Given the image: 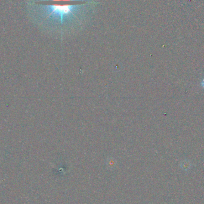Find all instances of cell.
I'll use <instances>...</instances> for the list:
<instances>
[{
  "mask_svg": "<svg viewBox=\"0 0 204 204\" xmlns=\"http://www.w3.org/2000/svg\"><path fill=\"white\" fill-rule=\"evenodd\" d=\"M99 1L85 3L40 4L39 19L50 31L61 37L82 31L90 25L99 6Z\"/></svg>",
  "mask_w": 204,
  "mask_h": 204,
  "instance_id": "6da1fadb",
  "label": "cell"
},
{
  "mask_svg": "<svg viewBox=\"0 0 204 204\" xmlns=\"http://www.w3.org/2000/svg\"><path fill=\"white\" fill-rule=\"evenodd\" d=\"M201 86L204 89V78L202 80L201 82Z\"/></svg>",
  "mask_w": 204,
  "mask_h": 204,
  "instance_id": "3957f363",
  "label": "cell"
},
{
  "mask_svg": "<svg viewBox=\"0 0 204 204\" xmlns=\"http://www.w3.org/2000/svg\"><path fill=\"white\" fill-rule=\"evenodd\" d=\"M40 1H45V2H60L62 3L64 2L67 4V2H75V3H89V2H93V1H97V0H39Z\"/></svg>",
  "mask_w": 204,
  "mask_h": 204,
  "instance_id": "7a4b0ae2",
  "label": "cell"
}]
</instances>
